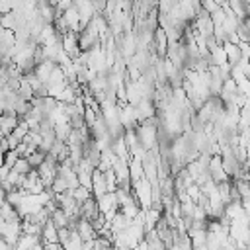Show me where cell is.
Listing matches in <instances>:
<instances>
[{"label":"cell","instance_id":"6da1fadb","mask_svg":"<svg viewBox=\"0 0 250 250\" xmlns=\"http://www.w3.org/2000/svg\"><path fill=\"white\" fill-rule=\"evenodd\" d=\"M0 234L4 236V240L8 242V244H18V240H20V236L23 234V229H21V221H18V223H6V221H2L0 219Z\"/></svg>","mask_w":250,"mask_h":250},{"label":"cell","instance_id":"7a4b0ae2","mask_svg":"<svg viewBox=\"0 0 250 250\" xmlns=\"http://www.w3.org/2000/svg\"><path fill=\"white\" fill-rule=\"evenodd\" d=\"M209 176H211V180H213L215 184H221V182H225V180H230V178L227 176L225 168H223V158H221V154H213V156H211V160H209Z\"/></svg>","mask_w":250,"mask_h":250},{"label":"cell","instance_id":"3957f363","mask_svg":"<svg viewBox=\"0 0 250 250\" xmlns=\"http://www.w3.org/2000/svg\"><path fill=\"white\" fill-rule=\"evenodd\" d=\"M107 191V184H105V174L102 168H94V174H92V195L94 197H100Z\"/></svg>","mask_w":250,"mask_h":250},{"label":"cell","instance_id":"277c9868","mask_svg":"<svg viewBox=\"0 0 250 250\" xmlns=\"http://www.w3.org/2000/svg\"><path fill=\"white\" fill-rule=\"evenodd\" d=\"M0 219L2 221H6V223H18V221H21V215L18 213V209L12 205V203H8L6 199L0 203Z\"/></svg>","mask_w":250,"mask_h":250},{"label":"cell","instance_id":"5b68a950","mask_svg":"<svg viewBox=\"0 0 250 250\" xmlns=\"http://www.w3.org/2000/svg\"><path fill=\"white\" fill-rule=\"evenodd\" d=\"M76 230H78V234L82 236L84 242H86V240H96V238H98V230L94 229V225H92L88 219H80L78 225H76Z\"/></svg>","mask_w":250,"mask_h":250},{"label":"cell","instance_id":"8992f818","mask_svg":"<svg viewBox=\"0 0 250 250\" xmlns=\"http://www.w3.org/2000/svg\"><path fill=\"white\" fill-rule=\"evenodd\" d=\"M41 242L43 244H47V242H59V229L55 227V223L51 219L41 227Z\"/></svg>","mask_w":250,"mask_h":250},{"label":"cell","instance_id":"52a82bcc","mask_svg":"<svg viewBox=\"0 0 250 250\" xmlns=\"http://www.w3.org/2000/svg\"><path fill=\"white\" fill-rule=\"evenodd\" d=\"M98 213H100V207H98L96 197H90V199H86V201L80 205V217H82V219L92 221V219H94Z\"/></svg>","mask_w":250,"mask_h":250},{"label":"cell","instance_id":"ba28073f","mask_svg":"<svg viewBox=\"0 0 250 250\" xmlns=\"http://www.w3.org/2000/svg\"><path fill=\"white\" fill-rule=\"evenodd\" d=\"M223 47H225V53H227V62L230 66H234V64H238L242 61V51H240V47L236 43H229L227 41Z\"/></svg>","mask_w":250,"mask_h":250},{"label":"cell","instance_id":"9c48e42d","mask_svg":"<svg viewBox=\"0 0 250 250\" xmlns=\"http://www.w3.org/2000/svg\"><path fill=\"white\" fill-rule=\"evenodd\" d=\"M129 176H131V182H137V180H143L145 178L143 160L139 156H131L129 158Z\"/></svg>","mask_w":250,"mask_h":250},{"label":"cell","instance_id":"30bf717a","mask_svg":"<svg viewBox=\"0 0 250 250\" xmlns=\"http://www.w3.org/2000/svg\"><path fill=\"white\" fill-rule=\"evenodd\" d=\"M20 123V117L16 113H2L0 117V127H2V133L4 135H10Z\"/></svg>","mask_w":250,"mask_h":250},{"label":"cell","instance_id":"8fae6325","mask_svg":"<svg viewBox=\"0 0 250 250\" xmlns=\"http://www.w3.org/2000/svg\"><path fill=\"white\" fill-rule=\"evenodd\" d=\"M53 129H55V137H57L59 141H66V139L70 137V133L74 131L68 119H62V121H57Z\"/></svg>","mask_w":250,"mask_h":250},{"label":"cell","instance_id":"7c38bea8","mask_svg":"<svg viewBox=\"0 0 250 250\" xmlns=\"http://www.w3.org/2000/svg\"><path fill=\"white\" fill-rule=\"evenodd\" d=\"M62 246H64V250H84V240L78 234V230H70V236Z\"/></svg>","mask_w":250,"mask_h":250},{"label":"cell","instance_id":"4fadbf2b","mask_svg":"<svg viewBox=\"0 0 250 250\" xmlns=\"http://www.w3.org/2000/svg\"><path fill=\"white\" fill-rule=\"evenodd\" d=\"M51 221L55 223L57 229H62V227H68V213L61 207H57L53 213H51Z\"/></svg>","mask_w":250,"mask_h":250},{"label":"cell","instance_id":"5bb4252c","mask_svg":"<svg viewBox=\"0 0 250 250\" xmlns=\"http://www.w3.org/2000/svg\"><path fill=\"white\" fill-rule=\"evenodd\" d=\"M51 189H53V193H55V195H59V193L68 191V189H70V186H68V182H66L61 174H57V178H55V180H53V184H51Z\"/></svg>","mask_w":250,"mask_h":250},{"label":"cell","instance_id":"9a60e30c","mask_svg":"<svg viewBox=\"0 0 250 250\" xmlns=\"http://www.w3.org/2000/svg\"><path fill=\"white\" fill-rule=\"evenodd\" d=\"M72 195H74V199H76V203H78V205H82L86 199L94 197V195H92V189H88V188H84V186L74 188V189H72Z\"/></svg>","mask_w":250,"mask_h":250},{"label":"cell","instance_id":"2e32d148","mask_svg":"<svg viewBox=\"0 0 250 250\" xmlns=\"http://www.w3.org/2000/svg\"><path fill=\"white\" fill-rule=\"evenodd\" d=\"M45 156H47V152H43V150H39V148H35L33 152H29L25 158L29 160V164H31V168H39L41 164H43V160H45Z\"/></svg>","mask_w":250,"mask_h":250},{"label":"cell","instance_id":"e0dca14e","mask_svg":"<svg viewBox=\"0 0 250 250\" xmlns=\"http://www.w3.org/2000/svg\"><path fill=\"white\" fill-rule=\"evenodd\" d=\"M14 170H16V172H20L21 176H27L33 168H31V164H29V160H27V158H18V162H16Z\"/></svg>","mask_w":250,"mask_h":250},{"label":"cell","instance_id":"ac0fdd59","mask_svg":"<svg viewBox=\"0 0 250 250\" xmlns=\"http://www.w3.org/2000/svg\"><path fill=\"white\" fill-rule=\"evenodd\" d=\"M18 158H21V156L16 152V148H12V150H6V152H4V166H8V168H14V166H16V162H18Z\"/></svg>","mask_w":250,"mask_h":250},{"label":"cell","instance_id":"d6986e66","mask_svg":"<svg viewBox=\"0 0 250 250\" xmlns=\"http://www.w3.org/2000/svg\"><path fill=\"white\" fill-rule=\"evenodd\" d=\"M68 236H70V229H68V227L59 229V242H61V244H64V242L68 240Z\"/></svg>","mask_w":250,"mask_h":250},{"label":"cell","instance_id":"ffe728a7","mask_svg":"<svg viewBox=\"0 0 250 250\" xmlns=\"http://www.w3.org/2000/svg\"><path fill=\"white\" fill-rule=\"evenodd\" d=\"M43 246H45V250H64V246L61 242H47Z\"/></svg>","mask_w":250,"mask_h":250},{"label":"cell","instance_id":"44dd1931","mask_svg":"<svg viewBox=\"0 0 250 250\" xmlns=\"http://www.w3.org/2000/svg\"><path fill=\"white\" fill-rule=\"evenodd\" d=\"M10 170H12V168H8V166H4V164L0 166V182H4V180L8 178V174H10Z\"/></svg>","mask_w":250,"mask_h":250},{"label":"cell","instance_id":"7402d4cb","mask_svg":"<svg viewBox=\"0 0 250 250\" xmlns=\"http://www.w3.org/2000/svg\"><path fill=\"white\" fill-rule=\"evenodd\" d=\"M4 152H6V150H4V148H2V146H0V166H2V164H4Z\"/></svg>","mask_w":250,"mask_h":250},{"label":"cell","instance_id":"603a6c76","mask_svg":"<svg viewBox=\"0 0 250 250\" xmlns=\"http://www.w3.org/2000/svg\"><path fill=\"white\" fill-rule=\"evenodd\" d=\"M0 117H2V113H0Z\"/></svg>","mask_w":250,"mask_h":250}]
</instances>
